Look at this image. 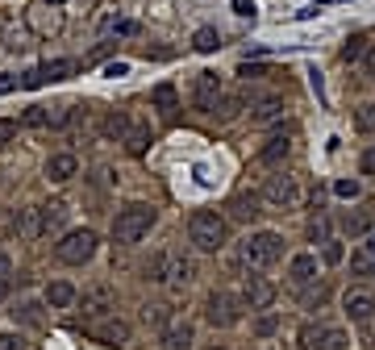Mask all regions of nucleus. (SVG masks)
<instances>
[{
	"label": "nucleus",
	"instance_id": "obj_1",
	"mask_svg": "<svg viewBox=\"0 0 375 350\" xmlns=\"http://www.w3.org/2000/svg\"><path fill=\"white\" fill-rule=\"evenodd\" d=\"M188 242L200 250V255H217V250L230 242V221L213 209H196L188 221Z\"/></svg>",
	"mask_w": 375,
	"mask_h": 350
},
{
	"label": "nucleus",
	"instance_id": "obj_2",
	"mask_svg": "<svg viewBox=\"0 0 375 350\" xmlns=\"http://www.w3.org/2000/svg\"><path fill=\"white\" fill-rule=\"evenodd\" d=\"M146 275H150L154 284H163V288L180 292L184 284L196 279V263H192L188 255H180V250H158V255L146 263Z\"/></svg>",
	"mask_w": 375,
	"mask_h": 350
},
{
	"label": "nucleus",
	"instance_id": "obj_3",
	"mask_svg": "<svg viewBox=\"0 0 375 350\" xmlns=\"http://www.w3.org/2000/svg\"><path fill=\"white\" fill-rule=\"evenodd\" d=\"M258 196H263V205L276 209V213H296L304 205V179L292 175V171H276V175H267Z\"/></svg>",
	"mask_w": 375,
	"mask_h": 350
},
{
	"label": "nucleus",
	"instance_id": "obj_4",
	"mask_svg": "<svg viewBox=\"0 0 375 350\" xmlns=\"http://www.w3.org/2000/svg\"><path fill=\"white\" fill-rule=\"evenodd\" d=\"M154 205H142V200H134V205H125L117 217H113V242H121V246H134V242H142L146 234H150V225H154Z\"/></svg>",
	"mask_w": 375,
	"mask_h": 350
},
{
	"label": "nucleus",
	"instance_id": "obj_5",
	"mask_svg": "<svg viewBox=\"0 0 375 350\" xmlns=\"http://www.w3.org/2000/svg\"><path fill=\"white\" fill-rule=\"evenodd\" d=\"M280 255H284V238L271 234V229H254V234H246V242H242V263H246L250 271H263V267L280 263Z\"/></svg>",
	"mask_w": 375,
	"mask_h": 350
},
{
	"label": "nucleus",
	"instance_id": "obj_6",
	"mask_svg": "<svg viewBox=\"0 0 375 350\" xmlns=\"http://www.w3.org/2000/svg\"><path fill=\"white\" fill-rule=\"evenodd\" d=\"M96 246H100V238H96L92 229H67V234L55 242V259L67 263V267H84V263H92Z\"/></svg>",
	"mask_w": 375,
	"mask_h": 350
},
{
	"label": "nucleus",
	"instance_id": "obj_7",
	"mask_svg": "<svg viewBox=\"0 0 375 350\" xmlns=\"http://www.w3.org/2000/svg\"><path fill=\"white\" fill-rule=\"evenodd\" d=\"M204 321L213 329H234L242 321V300L234 292H221V288L208 292V300H204Z\"/></svg>",
	"mask_w": 375,
	"mask_h": 350
},
{
	"label": "nucleus",
	"instance_id": "obj_8",
	"mask_svg": "<svg viewBox=\"0 0 375 350\" xmlns=\"http://www.w3.org/2000/svg\"><path fill=\"white\" fill-rule=\"evenodd\" d=\"M75 71H80V63H75V59H50V63H42V67L25 71V75H21V88H42V84H59V79H71Z\"/></svg>",
	"mask_w": 375,
	"mask_h": 350
},
{
	"label": "nucleus",
	"instance_id": "obj_9",
	"mask_svg": "<svg viewBox=\"0 0 375 350\" xmlns=\"http://www.w3.org/2000/svg\"><path fill=\"white\" fill-rule=\"evenodd\" d=\"M342 313H346L350 321L367 325V321L375 317V292H371V288H363V284L346 288V292H342Z\"/></svg>",
	"mask_w": 375,
	"mask_h": 350
},
{
	"label": "nucleus",
	"instance_id": "obj_10",
	"mask_svg": "<svg viewBox=\"0 0 375 350\" xmlns=\"http://www.w3.org/2000/svg\"><path fill=\"white\" fill-rule=\"evenodd\" d=\"M80 305H84V317H88V321L109 317V313L117 309V292H113L109 284H92V288L80 296Z\"/></svg>",
	"mask_w": 375,
	"mask_h": 350
},
{
	"label": "nucleus",
	"instance_id": "obj_11",
	"mask_svg": "<svg viewBox=\"0 0 375 350\" xmlns=\"http://www.w3.org/2000/svg\"><path fill=\"white\" fill-rule=\"evenodd\" d=\"M221 96H226V84H221L217 71H200V75H196V84H192V105H196L200 113H208Z\"/></svg>",
	"mask_w": 375,
	"mask_h": 350
},
{
	"label": "nucleus",
	"instance_id": "obj_12",
	"mask_svg": "<svg viewBox=\"0 0 375 350\" xmlns=\"http://www.w3.org/2000/svg\"><path fill=\"white\" fill-rule=\"evenodd\" d=\"M158 342H163V350H192L196 329H192V321H188V317L171 313V321H167L163 329H158Z\"/></svg>",
	"mask_w": 375,
	"mask_h": 350
},
{
	"label": "nucleus",
	"instance_id": "obj_13",
	"mask_svg": "<svg viewBox=\"0 0 375 350\" xmlns=\"http://www.w3.org/2000/svg\"><path fill=\"white\" fill-rule=\"evenodd\" d=\"M242 305H250V309H271L276 305V284L263 279V275H246L242 279Z\"/></svg>",
	"mask_w": 375,
	"mask_h": 350
},
{
	"label": "nucleus",
	"instance_id": "obj_14",
	"mask_svg": "<svg viewBox=\"0 0 375 350\" xmlns=\"http://www.w3.org/2000/svg\"><path fill=\"white\" fill-rule=\"evenodd\" d=\"M288 105H284V96H254L250 100V125H276L284 121Z\"/></svg>",
	"mask_w": 375,
	"mask_h": 350
},
{
	"label": "nucleus",
	"instance_id": "obj_15",
	"mask_svg": "<svg viewBox=\"0 0 375 350\" xmlns=\"http://www.w3.org/2000/svg\"><path fill=\"white\" fill-rule=\"evenodd\" d=\"M288 155H292V138H288V134H271V138L258 146L254 163H258V167H280Z\"/></svg>",
	"mask_w": 375,
	"mask_h": 350
},
{
	"label": "nucleus",
	"instance_id": "obj_16",
	"mask_svg": "<svg viewBox=\"0 0 375 350\" xmlns=\"http://www.w3.org/2000/svg\"><path fill=\"white\" fill-rule=\"evenodd\" d=\"M88 329L104 342V346H121V342H130V325L121 321V317H96V321H88Z\"/></svg>",
	"mask_w": 375,
	"mask_h": 350
},
{
	"label": "nucleus",
	"instance_id": "obj_17",
	"mask_svg": "<svg viewBox=\"0 0 375 350\" xmlns=\"http://www.w3.org/2000/svg\"><path fill=\"white\" fill-rule=\"evenodd\" d=\"M75 175H80V159L71 155V150H59V155L46 159V179H50V184H67V179H75Z\"/></svg>",
	"mask_w": 375,
	"mask_h": 350
},
{
	"label": "nucleus",
	"instance_id": "obj_18",
	"mask_svg": "<svg viewBox=\"0 0 375 350\" xmlns=\"http://www.w3.org/2000/svg\"><path fill=\"white\" fill-rule=\"evenodd\" d=\"M317 279V255H309V250H304V255H292V263H288V284L300 292V288H309Z\"/></svg>",
	"mask_w": 375,
	"mask_h": 350
},
{
	"label": "nucleus",
	"instance_id": "obj_19",
	"mask_svg": "<svg viewBox=\"0 0 375 350\" xmlns=\"http://www.w3.org/2000/svg\"><path fill=\"white\" fill-rule=\"evenodd\" d=\"M42 300H46L50 309H75V305H80V292H75L67 279H55V284H46Z\"/></svg>",
	"mask_w": 375,
	"mask_h": 350
},
{
	"label": "nucleus",
	"instance_id": "obj_20",
	"mask_svg": "<svg viewBox=\"0 0 375 350\" xmlns=\"http://www.w3.org/2000/svg\"><path fill=\"white\" fill-rule=\"evenodd\" d=\"M38 213H42V238H55V234H63V221H67V205H63V200L38 205Z\"/></svg>",
	"mask_w": 375,
	"mask_h": 350
},
{
	"label": "nucleus",
	"instance_id": "obj_21",
	"mask_svg": "<svg viewBox=\"0 0 375 350\" xmlns=\"http://www.w3.org/2000/svg\"><path fill=\"white\" fill-rule=\"evenodd\" d=\"M150 105L163 113V117H171V113L180 109V92H176V84H167V79H163V84H154V88H150Z\"/></svg>",
	"mask_w": 375,
	"mask_h": 350
},
{
	"label": "nucleus",
	"instance_id": "obj_22",
	"mask_svg": "<svg viewBox=\"0 0 375 350\" xmlns=\"http://www.w3.org/2000/svg\"><path fill=\"white\" fill-rule=\"evenodd\" d=\"M150 142H154L150 125H146V121H134V125H130V134H125V150H130L134 159H142L146 150H150Z\"/></svg>",
	"mask_w": 375,
	"mask_h": 350
},
{
	"label": "nucleus",
	"instance_id": "obj_23",
	"mask_svg": "<svg viewBox=\"0 0 375 350\" xmlns=\"http://www.w3.org/2000/svg\"><path fill=\"white\" fill-rule=\"evenodd\" d=\"M263 196L258 192H242V196H234V205H230V213H234V221H254L263 209Z\"/></svg>",
	"mask_w": 375,
	"mask_h": 350
},
{
	"label": "nucleus",
	"instance_id": "obj_24",
	"mask_svg": "<svg viewBox=\"0 0 375 350\" xmlns=\"http://www.w3.org/2000/svg\"><path fill=\"white\" fill-rule=\"evenodd\" d=\"M242 109H246V100H242V96H230V92H226V96H221V100H217V105H213L208 113L217 117V121H238V117H242Z\"/></svg>",
	"mask_w": 375,
	"mask_h": 350
},
{
	"label": "nucleus",
	"instance_id": "obj_25",
	"mask_svg": "<svg viewBox=\"0 0 375 350\" xmlns=\"http://www.w3.org/2000/svg\"><path fill=\"white\" fill-rule=\"evenodd\" d=\"M17 229H21V238H25V242L42 238V213H38V205L21 209V217H17Z\"/></svg>",
	"mask_w": 375,
	"mask_h": 350
},
{
	"label": "nucleus",
	"instance_id": "obj_26",
	"mask_svg": "<svg viewBox=\"0 0 375 350\" xmlns=\"http://www.w3.org/2000/svg\"><path fill=\"white\" fill-rule=\"evenodd\" d=\"M326 300H330V288L326 284H321V279H313L309 288H300V309H321V305H326Z\"/></svg>",
	"mask_w": 375,
	"mask_h": 350
},
{
	"label": "nucleus",
	"instance_id": "obj_27",
	"mask_svg": "<svg viewBox=\"0 0 375 350\" xmlns=\"http://www.w3.org/2000/svg\"><path fill=\"white\" fill-rule=\"evenodd\" d=\"M130 125H134V121H130L125 113H109V117H104V125H100V134L109 138V142H125Z\"/></svg>",
	"mask_w": 375,
	"mask_h": 350
},
{
	"label": "nucleus",
	"instance_id": "obj_28",
	"mask_svg": "<svg viewBox=\"0 0 375 350\" xmlns=\"http://www.w3.org/2000/svg\"><path fill=\"white\" fill-rule=\"evenodd\" d=\"M342 229H346L350 238H363V234H371V213H367V209H359V213H346V217H342Z\"/></svg>",
	"mask_w": 375,
	"mask_h": 350
},
{
	"label": "nucleus",
	"instance_id": "obj_29",
	"mask_svg": "<svg viewBox=\"0 0 375 350\" xmlns=\"http://www.w3.org/2000/svg\"><path fill=\"white\" fill-rule=\"evenodd\" d=\"M346 346H350V338L338 325H326V334H321V342H317V350H346Z\"/></svg>",
	"mask_w": 375,
	"mask_h": 350
},
{
	"label": "nucleus",
	"instance_id": "obj_30",
	"mask_svg": "<svg viewBox=\"0 0 375 350\" xmlns=\"http://www.w3.org/2000/svg\"><path fill=\"white\" fill-rule=\"evenodd\" d=\"M13 313V321H21V325H42V309L34 305V300H21L17 309H9Z\"/></svg>",
	"mask_w": 375,
	"mask_h": 350
},
{
	"label": "nucleus",
	"instance_id": "obj_31",
	"mask_svg": "<svg viewBox=\"0 0 375 350\" xmlns=\"http://www.w3.org/2000/svg\"><path fill=\"white\" fill-rule=\"evenodd\" d=\"M192 46L200 50V55H213V50L221 46V38H217V29L213 25H204V29H196V38H192Z\"/></svg>",
	"mask_w": 375,
	"mask_h": 350
},
{
	"label": "nucleus",
	"instance_id": "obj_32",
	"mask_svg": "<svg viewBox=\"0 0 375 350\" xmlns=\"http://www.w3.org/2000/svg\"><path fill=\"white\" fill-rule=\"evenodd\" d=\"M354 129L359 134H375V100H367V105L354 109Z\"/></svg>",
	"mask_w": 375,
	"mask_h": 350
},
{
	"label": "nucleus",
	"instance_id": "obj_33",
	"mask_svg": "<svg viewBox=\"0 0 375 350\" xmlns=\"http://www.w3.org/2000/svg\"><path fill=\"white\" fill-rule=\"evenodd\" d=\"M238 75H242L246 84H254V79H267V75H276V67H271V63H242V67H238Z\"/></svg>",
	"mask_w": 375,
	"mask_h": 350
},
{
	"label": "nucleus",
	"instance_id": "obj_34",
	"mask_svg": "<svg viewBox=\"0 0 375 350\" xmlns=\"http://www.w3.org/2000/svg\"><path fill=\"white\" fill-rule=\"evenodd\" d=\"M309 242H321V246L330 242V217H326V213H317V217L309 221Z\"/></svg>",
	"mask_w": 375,
	"mask_h": 350
},
{
	"label": "nucleus",
	"instance_id": "obj_35",
	"mask_svg": "<svg viewBox=\"0 0 375 350\" xmlns=\"http://www.w3.org/2000/svg\"><path fill=\"white\" fill-rule=\"evenodd\" d=\"M342 259H346V246H342V242H334V238H330L326 246H321V263H326V267H338Z\"/></svg>",
	"mask_w": 375,
	"mask_h": 350
},
{
	"label": "nucleus",
	"instance_id": "obj_36",
	"mask_svg": "<svg viewBox=\"0 0 375 350\" xmlns=\"http://www.w3.org/2000/svg\"><path fill=\"white\" fill-rule=\"evenodd\" d=\"M359 59H367V38H350L342 46V63H359Z\"/></svg>",
	"mask_w": 375,
	"mask_h": 350
},
{
	"label": "nucleus",
	"instance_id": "obj_37",
	"mask_svg": "<svg viewBox=\"0 0 375 350\" xmlns=\"http://www.w3.org/2000/svg\"><path fill=\"white\" fill-rule=\"evenodd\" d=\"M71 117H75V113H71L67 105H50V109H46V125H50V129H63Z\"/></svg>",
	"mask_w": 375,
	"mask_h": 350
},
{
	"label": "nucleus",
	"instance_id": "obj_38",
	"mask_svg": "<svg viewBox=\"0 0 375 350\" xmlns=\"http://www.w3.org/2000/svg\"><path fill=\"white\" fill-rule=\"evenodd\" d=\"M142 317H146V325L163 329V325L171 321V309H167V305H146V313H142Z\"/></svg>",
	"mask_w": 375,
	"mask_h": 350
},
{
	"label": "nucleus",
	"instance_id": "obj_39",
	"mask_svg": "<svg viewBox=\"0 0 375 350\" xmlns=\"http://www.w3.org/2000/svg\"><path fill=\"white\" fill-rule=\"evenodd\" d=\"M350 271H354V275H371V271H375V259L367 255V250H363V246H359V250H354V255H350Z\"/></svg>",
	"mask_w": 375,
	"mask_h": 350
},
{
	"label": "nucleus",
	"instance_id": "obj_40",
	"mask_svg": "<svg viewBox=\"0 0 375 350\" xmlns=\"http://www.w3.org/2000/svg\"><path fill=\"white\" fill-rule=\"evenodd\" d=\"M104 29L117 34V38H134V34H138V21H130V17H113V21H104Z\"/></svg>",
	"mask_w": 375,
	"mask_h": 350
},
{
	"label": "nucleus",
	"instance_id": "obj_41",
	"mask_svg": "<svg viewBox=\"0 0 375 350\" xmlns=\"http://www.w3.org/2000/svg\"><path fill=\"white\" fill-rule=\"evenodd\" d=\"M321 334H326V325H313V321H309V325H300V346H304V350H317Z\"/></svg>",
	"mask_w": 375,
	"mask_h": 350
},
{
	"label": "nucleus",
	"instance_id": "obj_42",
	"mask_svg": "<svg viewBox=\"0 0 375 350\" xmlns=\"http://www.w3.org/2000/svg\"><path fill=\"white\" fill-rule=\"evenodd\" d=\"M21 125H29V129H42V125H46V105H29V109L21 113Z\"/></svg>",
	"mask_w": 375,
	"mask_h": 350
},
{
	"label": "nucleus",
	"instance_id": "obj_43",
	"mask_svg": "<svg viewBox=\"0 0 375 350\" xmlns=\"http://www.w3.org/2000/svg\"><path fill=\"white\" fill-rule=\"evenodd\" d=\"M359 192H363L359 179H338V184H334V196H338V200H359Z\"/></svg>",
	"mask_w": 375,
	"mask_h": 350
},
{
	"label": "nucleus",
	"instance_id": "obj_44",
	"mask_svg": "<svg viewBox=\"0 0 375 350\" xmlns=\"http://www.w3.org/2000/svg\"><path fill=\"white\" fill-rule=\"evenodd\" d=\"M276 329H280V317H276V313H263V317L254 321V334H258V338H271Z\"/></svg>",
	"mask_w": 375,
	"mask_h": 350
},
{
	"label": "nucleus",
	"instance_id": "obj_45",
	"mask_svg": "<svg viewBox=\"0 0 375 350\" xmlns=\"http://www.w3.org/2000/svg\"><path fill=\"white\" fill-rule=\"evenodd\" d=\"M17 138V117H0V146H9Z\"/></svg>",
	"mask_w": 375,
	"mask_h": 350
},
{
	"label": "nucleus",
	"instance_id": "obj_46",
	"mask_svg": "<svg viewBox=\"0 0 375 350\" xmlns=\"http://www.w3.org/2000/svg\"><path fill=\"white\" fill-rule=\"evenodd\" d=\"M0 350H29L21 334H0Z\"/></svg>",
	"mask_w": 375,
	"mask_h": 350
},
{
	"label": "nucleus",
	"instance_id": "obj_47",
	"mask_svg": "<svg viewBox=\"0 0 375 350\" xmlns=\"http://www.w3.org/2000/svg\"><path fill=\"white\" fill-rule=\"evenodd\" d=\"M359 171H363V175H375V146H367V150H363V159H359Z\"/></svg>",
	"mask_w": 375,
	"mask_h": 350
},
{
	"label": "nucleus",
	"instance_id": "obj_48",
	"mask_svg": "<svg viewBox=\"0 0 375 350\" xmlns=\"http://www.w3.org/2000/svg\"><path fill=\"white\" fill-rule=\"evenodd\" d=\"M234 13H238V17H250V21H254V0H234Z\"/></svg>",
	"mask_w": 375,
	"mask_h": 350
},
{
	"label": "nucleus",
	"instance_id": "obj_49",
	"mask_svg": "<svg viewBox=\"0 0 375 350\" xmlns=\"http://www.w3.org/2000/svg\"><path fill=\"white\" fill-rule=\"evenodd\" d=\"M363 71H367V75H371V79H375V42H371V46H367V59H363Z\"/></svg>",
	"mask_w": 375,
	"mask_h": 350
},
{
	"label": "nucleus",
	"instance_id": "obj_50",
	"mask_svg": "<svg viewBox=\"0 0 375 350\" xmlns=\"http://www.w3.org/2000/svg\"><path fill=\"white\" fill-rule=\"evenodd\" d=\"M13 88H21V79H17V75H0V96L13 92Z\"/></svg>",
	"mask_w": 375,
	"mask_h": 350
},
{
	"label": "nucleus",
	"instance_id": "obj_51",
	"mask_svg": "<svg viewBox=\"0 0 375 350\" xmlns=\"http://www.w3.org/2000/svg\"><path fill=\"white\" fill-rule=\"evenodd\" d=\"M104 75H113V79L117 75H130V63H109V67H104Z\"/></svg>",
	"mask_w": 375,
	"mask_h": 350
},
{
	"label": "nucleus",
	"instance_id": "obj_52",
	"mask_svg": "<svg viewBox=\"0 0 375 350\" xmlns=\"http://www.w3.org/2000/svg\"><path fill=\"white\" fill-rule=\"evenodd\" d=\"M363 250H367V255H371V259H375V229H371V234H367V242H363Z\"/></svg>",
	"mask_w": 375,
	"mask_h": 350
},
{
	"label": "nucleus",
	"instance_id": "obj_53",
	"mask_svg": "<svg viewBox=\"0 0 375 350\" xmlns=\"http://www.w3.org/2000/svg\"><path fill=\"white\" fill-rule=\"evenodd\" d=\"M42 5H50V9H63V5H67V0H42Z\"/></svg>",
	"mask_w": 375,
	"mask_h": 350
},
{
	"label": "nucleus",
	"instance_id": "obj_54",
	"mask_svg": "<svg viewBox=\"0 0 375 350\" xmlns=\"http://www.w3.org/2000/svg\"><path fill=\"white\" fill-rule=\"evenodd\" d=\"M204 350H226V346H204Z\"/></svg>",
	"mask_w": 375,
	"mask_h": 350
}]
</instances>
